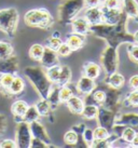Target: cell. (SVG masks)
Wrapping results in <instances>:
<instances>
[{
    "label": "cell",
    "instance_id": "obj_25",
    "mask_svg": "<svg viewBox=\"0 0 138 148\" xmlns=\"http://www.w3.org/2000/svg\"><path fill=\"white\" fill-rule=\"evenodd\" d=\"M64 143L66 146H69V147L77 146L79 144V134L72 129L68 130L64 134Z\"/></svg>",
    "mask_w": 138,
    "mask_h": 148
},
{
    "label": "cell",
    "instance_id": "obj_29",
    "mask_svg": "<svg viewBox=\"0 0 138 148\" xmlns=\"http://www.w3.org/2000/svg\"><path fill=\"white\" fill-rule=\"evenodd\" d=\"M124 83V77L118 73H112L110 74L109 79H108V84H109L112 89H119L121 88Z\"/></svg>",
    "mask_w": 138,
    "mask_h": 148
},
{
    "label": "cell",
    "instance_id": "obj_28",
    "mask_svg": "<svg viewBox=\"0 0 138 148\" xmlns=\"http://www.w3.org/2000/svg\"><path fill=\"white\" fill-rule=\"evenodd\" d=\"M14 54V48L9 41L0 40V60L7 58L10 55Z\"/></svg>",
    "mask_w": 138,
    "mask_h": 148
},
{
    "label": "cell",
    "instance_id": "obj_21",
    "mask_svg": "<svg viewBox=\"0 0 138 148\" xmlns=\"http://www.w3.org/2000/svg\"><path fill=\"white\" fill-rule=\"evenodd\" d=\"M43 51H44V45H41V43H35L28 50L29 58H31L33 61L40 62L41 58L43 55Z\"/></svg>",
    "mask_w": 138,
    "mask_h": 148
},
{
    "label": "cell",
    "instance_id": "obj_19",
    "mask_svg": "<svg viewBox=\"0 0 138 148\" xmlns=\"http://www.w3.org/2000/svg\"><path fill=\"white\" fill-rule=\"evenodd\" d=\"M71 79H72V71L70 69V67L67 65H61L59 79L56 84H58L59 86H68L71 82Z\"/></svg>",
    "mask_w": 138,
    "mask_h": 148
},
{
    "label": "cell",
    "instance_id": "obj_20",
    "mask_svg": "<svg viewBox=\"0 0 138 148\" xmlns=\"http://www.w3.org/2000/svg\"><path fill=\"white\" fill-rule=\"evenodd\" d=\"M14 75L12 74H1L0 75V91L1 93L8 97L9 96V89L14 79Z\"/></svg>",
    "mask_w": 138,
    "mask_h": 148
},
{
    "label": "cell",
    "instance_id": "obj_12",
    "mask_svg": "<svg viewBox=\"0 0 138 148\" xmlns=\"http://www.w3.org/2000/svg\"><path fill=\"white\" fill-rule=\"evenodd\" d=\"M29 105L23 99H17L11 106V112H12L14 120L18 122V121H23V117L26 114V111L28 109Z\"/></svg>",
    "mask_w": 138,
    "mask_h": 148
},
{
    "label": "cell",
    "instance_id": "obj_16",
    "mask_svg": "<svg viewBox=\"0 0 138 148\" xmlns=\"http://www.w3.org/2000/svg\"><path fill=\"white\" fill-rule=\"evenodd\" d=\"M25 89V81L24 79L20 77V76H15L14 79H13L12 83L10 86V89H9V99H12L13 96H17V95H20L23 92H24Z\"/></svg>",
    "mask_w": 138,
    "mask_h": 148
},
{
    "label": "cell",
    "instance_id": "obj_30",
    "mask_svg": "<svg viewBox=\"0 0 138 148\" xmlns=\"http://www.w3.org/2000/svg\"><path fill=\"white\" fill-rule=\"evenodd\" d=\"M93 134H94V140H108L110 136L109 132L107 130V127H102V125H99V127H96L93 131Z\"/></svg>",
    "mask_w": 138,
    "mask_h": 148
},
{
    "label": "cell",
    "instance_id": "obj_35",
    "mask_svg": "<svg viewBox=\"0 0 138 148\" xmlns=\"http://www.w3.org/2000/svg\"><path fill=\"white\" fill-rule=\"evenodd\" d=\"M8 129V120L4 114L0 112V137L4 135V133Z\"/></svg>",
    "mask_w": 138,
    "mask_h": 148
},
{
    "label": "cell",
    "instance_id": "obj_38",
    "mask_svg": "<svg viewBox=\"0 0 138 148\" xmlns=\"http://www.w3.org/2000/svg\"><path fill=\"white\" fill-rule=\"evenodd\" d=\"M17 145H16V142L15 140H3L0 142V148H16Z\"/></svg>",
    "mask_w": 138,
    "mask_h": 148
},
{
    "label": "cell",
    "instance_id": "obj_7",
    "mask_svg": "<svg viewBox=\"0 0 138 148\" xmlns=\"http://www.w3.org/2000/svg\"><path fill=\"white\" fill-rule=\"evenodd\" d=\"M29 127H30V132H31L33 137L42 140L46 144H50V145L52 144V140H51V137H50L46 129H45V127L41 122H39V120L29 123Z\"/></svg>",
    "mask_w": 138,
    "mask_h": 148
},
{
    "label": "cell",
    "instance_id": "obj_24",
    "mask_svg": "<svg viewBox=\"0 0 138 148\" xmlns=\"http://www.w3.org/2000/svg\"><path fill=\"white\" fill-rule=\"evenodd\" d=\"M61 64H57V65L45 68V74H46L49 80L52 83H57L58 79H59V75H61Z\"/></svg>",
    "mask_w": 138,
    "mask_h": 148
},
{
    "label": "cell",
    "instance_id": "obj_34",
    "mask_svg": "<svg viewBox=\"0 0 138 148\" xmlns=\"http://www.w3.org/2000/svg\"><path fill=\"white\" fill-rule=\"evenodd\" d=\"M48 147H55L53 144H46L45 142H43L42 140H39V138H35L33 137L31 140V143H30V147L29 148H48Z\"/></svg>",
    "mask_w": 138,
    "mask_h": 148
},
{
    "label": "cell",
    "instance_id": "obj_23",
    "mask_svg": "<svg viewBox=\"0 0 138 148\" xmlns=\"http://www.w3.org/2000/svg\"><path fill=\"white\" fill-rule=\"evenodd\" d=\"M61 42H63V40L61 39V34L58 32H55L52 36L46 38V40L44 42V47H48V48L54 50V51H57L59 45H61Z\"/></svg>",
    "mask_w": 138,
    "mask_h": 148
},
{
    "label": "cell",
    "instance_id": "obj_36",
    "mask_svg": "<svg viewBox=\"0 0 138 148\" xmlns=\"http://www.w3.org/2000/svg\"><path fill=\"white\" fill-rule=\"evenodd\" d=\"M93 99L96 102V103H105L106 101V93L104 91L102 90H98V91H95L93 93Z\"/></svg>",
    "mask_w": 138,
    "mask_h": 148
},
{
    "label": "cell",
    "instance_id": "obj_10",
    "mask_svg": "<svg viewBox=\"0 0 138 148\" xmlns=\"http://www.w3.org/2000/svg\"><path fill=\"white\" fill-rule=\"evenodd\" d=\"M40 64L42 65L43 68H48L51 66L61 64L59 56H58L56 51L50 49L48 47H44V51H43V55L40 60Z\"/></svg>",
    "mask_w": 138,
    "mask_h": 148
},
{
    "label": "cell",
    "instance_id": "obj_13",
    "mask_svg": "<svg viewBox=\"0 0 138 148\" xmlns=\"http://www.w3.org/2000/svg\"><path fill=\"white\" fill-rule=\"evenodd\" d=\"M65 104H66V106H67V108L69 109V111H71L74 115H80V116H81L82 111H83V108L85 106L84 101H83L80 96L74 95V94H73Z\"/></svg>",
    "mask_w": 138,
    "mask_h": 148
},
{
    "label": "cell",
    "instance_id": "obj_43",
    "mask_svg": "<svg viewBox=\"0 0 138 148\" xmlns=\"http://www.w3.org/2000/svg\"><path fill=\"white\" fill-rule=\"evenodd\" d=\"M132 56H133V58L134 60H136V61H138V47H134L133 49H132Z\"/></svg>",
    "mask_w": 138,
    "mask_h": 148
},
{
    "label": "cell",
    "instance_id": "obj_4",
    "mask_svg": "<svg viewBox=\"0 0 138 148\" xmlns=\"http://www.w3.org/2000/svg\"><path fill=\"white\" fill-rule=\"evenodd\" d=\"M20 22V13L15 8L0 9V32L14 38Z\"/></svg>",
    "mask_w": 138,
    "mask_h": 148
},
{
    "label": "cell",
    "instance_id": "obj_22",
    "mask_svg": "<svg viewBox=\"0 0 138 148\" xmlns=\"http://www.w3.org/2000/svg\"><path fill=\"white\" fill-rule=\"evenodd\" d=\"M59 90H61V86L56 84V83H53L51 89H50V92L48 94V97L46 99H49V102L52 104L53 108L55 109V107L58 105L59 103Z\"/></svg>",
    "mask_w": 138,
    "mask_h": 148
},
{
    "label": "cell",
    "instance_id": "obj_42",
    "mask_svg": "<svg viewBox=\"0 0 138 148\" xmlns=\"http://www.w3.org/2000/svg\"><path fill=\"white\" fill-rule=\"evenodd\" d=\"M130 86L134 89H138V76H134V77L130 78Z\"/></svg>",
    "mask_w": 138,
    "mask_h": 148
},
{
    "label": "cell",
    "instance_id": "obj_45",
    "mask_svg": "<svg viewBox=\"0 0 138 148\" xmlns=\"http://www.w3.org/2000/svg\"><path fill=\"white\" fill-rule=\"evenodd\" d=\"M135 40L138 42V33H136V35H135Z\"/></svg>",
    "mask_w": 138,
    "mask_h": 148
},
{
    "label": "cell",
    "instance_id": "obj_37",
    "mask_svg": "<svg viewBox=\"0 0 138 148\" xmlns=\"http://www.w3.org/2000/svg\"><path fill=\"white\" fill-rule=\"evenodd\" d=\"M136 136V134H135V131L133 130V129H130V127H127V129H125L124 130V132H123V138L126 140V142H132V140H134V137Z\"/></svg>",
    "mask_w": 138,
    "mask_h": 148
},
{
    "label": "cell",
    "instance_id": "obj_32",
    "mask_svg": "<svg viewBox=\"0 0 138 148\" xmlns=\"http://www.w3.org/2000/svg\"><path fill=\"white\" fill-rule=\"evenodd\" d=\"M82 138H83V142L85 143L86 147H92V144L94 142V134H93V130H91L89 127H84V130L82 132Z\"/></svg>",
    "mask_w": 138,
    "mask_h": 148
},
{
    "label": "cell",
    "instance_id": "obj_33",
    "mask_svg": "<svg viewBox=\"0 0 138 148\" xmlns=\"http://www.w3.org/2000/svg\"><path fill=\"white\" fill-rule=\"evenodd\" d=\"M56 52L59 58H67V56H69L70 54L72 53L73 51L70 49V47L66 42H61V45H59V48L57 49Z\"/></svg>",
    "mask_w": 138,
    "mask_h": 148
},
{
    "label": "cell",
    "instance_id": "obj_11",
    "mask_svg": "<svg viewBox=\"0 0 138 148\" xmlns=\"http://www.w3.org/2000/svg\"><path fill=\"white\" fill-rule=\"evenodd\" d=\"M73 34H78L81 36H86L91 33V24L86 21L85 17H76L70 23Z\"/></svg>",
    "mask_w": 138,
    "mask_h": 148
},
{
    "label": "cell",
    "instance_id": "obj_1",
    "mask_svg": "<svg viewBox=\"0 0 138 148\" xmlns=\"http://www.w3.org/2000/svg\"><path fill=\"white\" fill-rule=\"evenodd\" d=\"M24 76L31 83L33 89L37 91L40 99H46L50 89L53 83L45 74V69L40 66H28L24 69Z\"/></svg>",
    "mask_w": 138,
    "mask_h": 148
},
{
    "label": "cell",
    "instance_id": "obj_15",
    "mask_svg": "<svg viewBox=\"0 0 138 148\" xmlns=\"http://www.w3.org/2000/svg\"><path fill=\"white\" fill-rule=\"evenodd\" d=\"M86 21L91 25H98L102 24V10L98 7L95 8H87L85 11Z\"/></svg>",
    "mask_w": 138,
    "mask_h": 148
},
{
    "label": "cell",
    "instance_id": "obj_17",
    "mask_svg": "<svg viewBox=\"0 0 138 148\" xmlns=\"http://www.w3.org/2000/svg\"><path fill=\"white\" fill-rule=\"evenodd\" d=\"M36 107L39 114H40V117H45V118H50L53 116V111L55 110L53 108L52 104L49 102L48 99H40L36 104Z\"/></svg>",
    "mask_w": 138,
    "mask_h": 148
},
{
    "label": "cell",
    "instance_id": "obj_44",
    "mask_svg": "<svg viewBox=\"0 0 138 148\" xmlns=\"http://www.w3.org/2000/svg\"><path fill=\"white\" fill-rule=\"evenodd\" d=\"M132 144H133V146H135V147H138V136H135L134 140L130 142Z\"/></svg>",
    "mask_w": 138,
    "mask_h": 148
},
{
    "label": "cell",
    "instance_id": "obj_18",
    "mask_svg": "<svg viewBox=\"0 0 138 148\" xmlns=\"http://www.w3.org/2000/svg\"><path fill=\"white\" fill-rule=\"evenodd\" d=\"M83 75L92 79H97L100 75V67L98 64L93 62H87L83 65Z\"/></svg>",
    "mask_w": 138,
    "mask_h": 148
},
{
    "label": "cell",
    "instance_id": "obj_41",
    "mask_svg": "<svg viewBox=\"0 0 138 148\" xmlns=\"http://www.w3.org/2000/svg\"><path fill=\"white\" fill-rule=\"evenodd\" d=\"M100 2H102V0H84L85 7H87V8H95V7H99Z\"/></svg>",
    "mask_w": 138,
    "mask_h": 148
},
{
    "label": "cell",
    "instance_id": "obj_26",
    "mask_svg": "<svg viewBox=\"0 0 138 148\" xmlns=\"http://www.w3.org/2000/svg\"><path fill=\"white\" fill-rule=\"evenodd\" d=\"M40 119V114L37 109L36 105H31V106L28 107V109L26 111V114L23 117V121L27 122V123H31L33 121H37V120Z\"/></svg>",
    "mask_w": 138,
    "mask_h": 148
},
{
    "label": "cell",
    "instance_id": "obj_40",
    "mask_svg": "<svg viewBox=\"0 0 138 148\" xmlns=\"http://www.w3.org/2000/svg\"><path fill=\"white\" fill-rule=\"evenodd\" d=\"M128 102H130L132 105H135L137 106L138 105V91H134L132 92L128 96Z\"/></svg>",
    "mask_w": 138,
    "mask_h": 148
},
{
    "label": "cell",
    "instance_id": "obj_5",
    "mask_svg": "<svg viewBox=\"0 0 138 148\" xmlns=\"http://www.w3.org/2000/svg\"><path fill=\"white\" fill-rule=\"evenodd\" d=\"M33 140V135L30 132L29 123L25 121L16 122L15 129V142L18 148H29Z\"/></svg>",
    "mask_w": 138,
    "mask_h": 148
},
{
    "label": "cell",
    "instance_id": "obj_39",
    "mask_svg": "<svg viewBox=\"0 0 138 148\" xmlns=\"http://www.w3.org/2000/svg\"><path fill=\"white\" fill-rule=\"evenodd\" d=\"M120 4V0H105L104 8L106 9H118Z\"/></svg>",
    "mask_w": 138,
    "mask_h": 148
},
{
    "label": "cell",
    "instance_id": "obj_8",
    "mask_svg": "<svg viewBox=\"0 0 138 148\" xmlns=\"http://www.w3.org/2000/svg\"><path fill=\"white\" fill-rule=\"evenodd\" d=\"M102 63L105 70L108 74H112L117 68V56L113 49L108 48L104 51L102 56Z\"/></svg>",
    "mask_w": 138,
    "mask_h": 148
},
{
    "label": "cell",
    "instance_id": "obj_31",
    "mask_svg": "<svg viewBox=\"0 0 138 148\" xmlns=\"http://www.w3.org/2000/svg\"><path fill=\"white\" fill-rule=\"evenodd\" d=\"M73 95V91L71 90V88L68 86H61V90H59V103L65 104L71 96Z\"/></svg>",
    "mask_w": 138,
    "mask_h": 148
},
{
    "label": "cell",
    "instance_id": "obj_14",
    "mask_svg": "<svg viewBox=\"0 0 138 148\" xmlns=\"http://www.w3.org/2000/svg\"><path fill=\"white\" fill-rule=\"evenodd\" d=\"M65 42L70 47V49L72 51H78L83 48V45H85V36H81L78 34H70L66 37Z\"/></svg>",
    "mask_w": 138,
    "mask_h": 148
},
{
    "label": "cell",
    "instance_id": "obj_3",
    "mask_svg": "<svg viewBox=\"0 0 138 148\" xmlns=\"http://www.w3.org/2000/svg\"><path fill=\"white\" fill-rule=\"evenodd\" d=\"M84 7V0H61L57 8L58 20L63 25H69Z\"/></svg>",
    "mask_w": 138,
    "mask_h": 148
},
{
    "label": "cell",
    "instance_id": "obj_27",
    "mask_svg": "<svg viewBox=\"0 0 138 148\" xmlns=\"http://www.w3.org/2000/svg\"><path fill=\"white\" fill-rule=\"evenodd\" d=\"M98 111H99V108L95 105H85L84 108H83V111H82V118L86 120H92L95 119L98 115Z\"/></svg>",
    "mask_w": 138,
    "mask_h": 148
},
{
    "label": "cell",
    "instance_id": "obj_6",
    "mask_svg": "<svg viewBox=\"0 0 138 148\" xmlns=\"http://www.w3.org/2000/svg\"><path fill=\"white\" fill-rule=\"evenodd\" d=\"M20 71V61L16 55H10L7 58L0 60V75L12 74L16 76Z\"/></svg>",
    "mask_w": 138,
    "mask_h": 148
},
{
    "label": "cell",
    "instance_id": "obj_9",
    "mask_svg": "<svg viewBox=\"0 0 138 148\" xmlns=\"http://www.w3.org/2000/svg\"><path fill=\"white\" fill-rule=\"evenodd\" d=\"M95 88H96L95 80L86 77L84 75L78 80L77 84H76V89H77V91H79V93L82 95H86V96L91 93H93Z\"/></svg>",
    "mask_w": 138,
    "mask_h": 148
},
{
    "label": "cell",
    "instance_id": "obj_2",
    "mask_svg": "<svg viewBox=\"0 0 138 148\" xmlns=\"http://www.w3.org/2000/svg\"><path fill=\"white\" fill-rule=\"evenodd\" d=\"M25 24L33 28L50 30L54 26V17L45 8L31 9L26 12L24 16Z\"/></svg>",
    "mask_w": 138,
    "mask_h": 148
}]
</instances>
